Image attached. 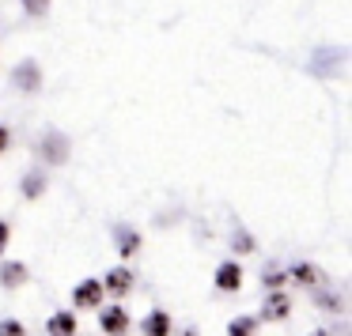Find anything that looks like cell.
I'll return each instance as SVG.
<instances>
[{"instance_id": "1", "label": "cell", "mask_w": 352, "mask_h": 336, "mask_svg": "<svg viewBox=\"0 0 352 336\" xmlns=\"http://www.w3.org/2000/svg\"><path fill=\"white\" fill-rule=\"evenodd\" d=\"M99 298H102V283H80V287H76V306H95V302H99Z\"/></svg>"}, {"instance_id": "2", "label": "cell", "mask_w": 352, "mask_h": 336, "mask_svg": "<svg viewBox=\"0 0 352 336\" xmlns=\"http://www.w3.org/2000/svg\"><path fill=\"white\" fill-rule=\"evenodd\" d=\"M239 280H243L239 265H223L220 272H216V287H223V291H235V287H239Z\"/></svg>"}, {"instance_id": "3", "label": "cell", "mask_w": 352, "mask_h": 336, "mask_svg": "<svg viewBox=\"0 0 352 336\" xmlns=\"http://www.w3.org/2000/svg\"><path fill=\"white\" fill-rule=\"evenodd\" d=\"M125 325H129V317H125L122 310L102 313V328H107V333H118V336H122V333H125Z\"/></svg>"}, {"instance_id": "4", "label": "cell", "mask_w": 352, "mask_h": 336, "mask_svg": "<svg viewBox=\"0 0 352 336\" xmlns=\"http://www.w3.org/2000/svg\"><path fill=\"white\" fill-rule=\"evenodd\" d=\"M16 84H23L27 91H34V87H38V69H34V61H27L23 69H16Z\"/></svg>"}, {"instance_id": "5", "label": "cell", "mask_w": 352, "mask_h": 336, "mask_svg": "<svg viewBox=\"0 0 352 336\" xmlns=\"http://www.w3.org/2000/svg\"><path fill=\"white\" fill-rule=\"evenodd\" d=\"M42 152H46V159H54V163H65V140L54 132V136H50L46 144H42Z\"/></svg>"}, {"instance_id": "6", "label": "cell", "mask_w": 352, "mask_h": 336, "mask_svg": "<svg viewBox=\"0 0 352 336\" xmlns=\"http://www.w3.org/2000/svg\"><path fill=\"white\" fill-rule=\"evenodd\" d=\"M0 280L8 283V287H19V283L27 280V268H23V265H4V272H0Z\"/></svg>"}, {"instance_id": "7", "label": "cell", "mask_w": 352, "mask_h": 336, "mask_svg": "<svg viewBox=\"0 0 352 336\" xmlns=\"http://www.w3.org/2000/svg\"><path fill=\"white\" fill-rule=\"evenodd\" d=\"M72 328H76V321H72V313H61V317H54V321H50V333H57V336L72 333Z\"/></svg>"}, {"instance_id": "8", "label": "cell", "mask_w": 352, "mask_h": 336, "mask_svg": "<svg viewBox=\"0 0 352 336\" xmlns=\"http://www.w3.org/2000/svg\"><path fill=\"white\" fill-rule=\"evenodd\" d=\"M148 336H167V313H152L148 317Z\"/></svg>"}, {"instance_id": "9", "label": "cell", "mask_w": 352, "mask_h": 336, "mask_svg": "<svg viewBox=\"0 0 352 336\" xmlns=\"http://www.w3.org/2000/svg\"><path fill=\"white\" fill-rule=\"evenodd\" d=\"M107 287H110V291H118V295H122V291L129 287V272H125V268H118V272H110Z\"/></svg>"}, {"instance_id": "10", "label": "cell", "mask_w": 352, "mask_h": 336, "mask_svg": "<svg viewBox=\"0 0 352 336\" xmlns=\"http://www.w3.org/2000/svg\"><path fill=\"white\" fill-rule=\"evenodd\" d=\"M284 310H288V298L276 295L273 302H269V317H284Z\"/></svg>"}, {"instance_id": "11", "label": "cell", "mask_w": 352, "mask_h": 336, "mask_svg": "<svg viewBox=\"0 0 352 336\" xmlns=\"http://www.w3.org/2000/svg\"><path fill=\"white\" fill-rule=\"evenodd\" d=\"M0 336H27V328L19 325V321H4V325H0Z\"/></svg>"}, {"instance_id": "12", "label": "cell", "mask_w": 352, "mask_h": 336, "mask_svg": "<svg viewBox=\"0 0 352 336\" xmlns=\"http://www.w3.org/2000/svg\"><path fill=\"white\" fill-rule=\"evenodd\" d=\"M254 333V321L250 317H243V321H235V325H231V336H250Z\"/></svg>"}, {"instance_id": "13", "label": "cell", "mask_w": 352, "mask_h": 336, "mask_svg": "<svg viewBox=\"0 0 352 336\" xmlns=\"http://www.w3.org/2000/svg\"><path fill=\"white\" fill-rule=\"evenodd\" d=\"M23 4H27V12H31V16H42L50 0H23Z\"/></svg>"}, {"instance_id": "14", "label": "cell", "mask_w": 352, "mask_h": 336, "mask_svg": "<svg viewBox=\"0 0 352 336\" xmlns=\"http://www.w3.org/2000/svg\"><path fill=\"white\" fill-rule=\"evenodd\" d=\"M38 189H42V178L31 174V178H27V197H38Z\"/></svg>"}, {"instance_id": "15", "label": "cell", "mask_w": 352, "mask_h": 336, "mask_svg": "<svg viewBox=\"0 0 352 336\" xmlns=\"http://www.w3.org/2000/svg\"><path fill=\"white\" fill-rule=\"evenodd\" d=\"M133 250H137V238H133V235H125V245H122V253H125V257H129Z\"/></svg>"}, {"instance_id": "16", "label": "cell", "mask_w": 352, "mask_h": 336, "mask_svg": "<svg viewBox=\"0 0 352 336\" xmlns=\"http://www.w3.org/2000/svg\"><path fill=\"white\" fill-rule=\"evenodd\" d=\"M4 242H8V223H0V250H4Z\"/></svg>"}, {"instance_id": "17", "label": "cell", "mask_w": 352, "mask_h": 336, "mask_svg": "<svg viewBox=\"0 0 352 336\" xmlns=\"http://www.w3.org/2000/svg\"><path fill=\"white\" fill-rule=\"evenodd\" d=\"M8 147V129H0V152Z\"/></svg>"}, {"instance_id": "18", "label": "cell", "mask_w": 352, "mask_h": 336, "mask_svg": "<svg viewBox=\"0 0 352 336\" xmlns=\"http://www.w3.org/2000/svg\"><path fill=\"white\" fill-rule=\"evenodd\" d=\"M322 336H326V333H322Z\"/></svg>"}]
</instances>
